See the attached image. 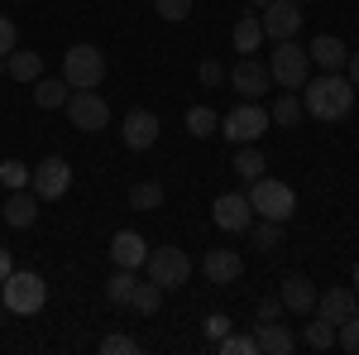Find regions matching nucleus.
<instances>
[{
    "label": "nucleus",
    "mask_w": 359,
    "mask_h": 355,
    "mask_svg": "<svg viewBox=\"0 0 359 355\" xmlns=\"http://www.w3.org/2000/svg\"><path fill=\"white\" fill-rule=\"evenodd\" d=\"M306 96H302V110L311 120H345L355 110V86L345 72H321V77H306Z\"/></svg>",
    "instance_id": "obj_1"
},
{
    "label": "nucleus",
    "mask_w": 359,
    "mask_h": 355,
    "mask_svg": "<svg viewBox=\"0 0 359 355\" xmlns=\"http://www.w3.org/2000/svg\"><path fill=\"white\" fill-rule=\"evenodd\" d=\"M235 173H240V178H245V183H254V178H264V168H269V159H264V154H259V149H254V144H240V154H235Z\"/></svg>",
    "instance_id": "obj_25"
},
{
    "label": "nucleus",
    "mask_w": 359,
    "mask_h": 355,
    "mask_svg": "<svg viewBox=\"0 0 359 355\" xmlns=\"http://www.w3.org/2000/svg\"><path fill=\"white\" fill-rule=\"evenodd\" d=\"M0 183H5L10 192H15V188H29V168L20 164V159H5V164H0Z\"/></svg>",
    "instance_id": "obj_36"
},
{
    "label": "nucleus",
    "mask_w": 359,
    "mask_h": 355,
    "mask_svg": "<svg viewBox=\"0 0 359 355\" xmlns=\"http://www.w3.org/2000/svg\"><path fill=\"white\" fill-rule=\"evenodd\" d=\"M130 307L135 312H144V317H154L158 307H163V288L149 278V283H135V298H130Z\"/></svg>",
    "instance_id": "obj_30"
},
{
    "label": "nucleus",
    "mask_w": 359,
    "mask_h": 355,
    "mask_svg": "<svg viewBox=\"0 0 359 355\" xmlns=\"http://www.w3.org/2000/svg\"><path fill=\"white\" fill-rule=\"evenodd\" d=\"M154 15L168 20V25H182L192 15V0H154Z\"/></svg>",
    "instance_id": "obj_33"
},
{
    "label": "nucleus",
    "mask_w": 359,
    "mask_h": 355,
    "mask_svg": "<svg viewBox=\"0 0 359 355\" xmlns=\"http://www.w3.org/2000/svg\"><path fill=\"white\" fill-rule=\"evenodd\" d=\"M230 44H235V53H259V44H264V25H259V15H240L235 29H230Z\"/></svg>",
    "instance_id": "obj_21"
},
{
    "label": "nucleus",
    "mask_w": 359,
    "mask_h": 355,
    "mask_svg": "<svg viewBox=\"0 0 359 355\" xmlns=\"http://www.w3.org/2000/svg\"><path fill=\"white\" fill-rule=\"evenodd\" d=\"M158 115L154 110H144V106H135L125 120H120V139H125V149H154V139H158Z\"/></svg>",
    "instance_id": "obj_14"
},
{
    "label": "nucleus",
    "mask_w": 359,
    "mask_h": 355,
    "mask_svg": "<svg viewBox=\"0 0 359 355\" xmlns=\"http://www.w3.org/2000/svg\"><path fill=\"white\" fill-rule=\"evenodd\" d=\"M306 67H311V58H306L302 44H292V39H278V49L269 53V77H273L278 86H287V91H302Z\"/></svg>",
    "instance_id": "obj_6"
},
{
    "label": "nucleus",
    "mask_w": 359,
    "mask_h": 355,
    "mask_svg": "<svg viewBox=\"0 0 359 355\" xmlns=\"http://www.w3.org/2000/svg\"><path fill=\"white\" fill-rule=\"evenodd\" d=\"M29 188L39 192V202H57V197H67V188H72V164H67L62 154L39 159V168H29Z\"/></svg>",
    "instance_id": "obj_8"
},
{
    "label": "nucleus",
    "mask_w": 359,
    "mask_h": 355,
    "mask_svg": "<svg viewBox=\"0 0 359 355\" xmlns=\"http://www.w3.org/2000/svg\"><path fill=\"white\" fill-rule=\"evenodd\" d=\"M287 307H283V298H259V307H254V322H278Z\"/></svg>",
    "instance_id": "obj_37"
},
{
    "label": "nucleus",
    "mask_w": 359,
    "mask_h": 355,
    "mask_svg": "<svg viewBox=\"0 0 359 355\" xmlns=\"http://www.w3.org/2000/svg\"><path fill=\"white\" fill-rule=\"evenodd\" d=\"M62 82L72 86V91H96V86L106 82V58L96 44H72L67 53H62Z\"/></svg>",
    "instance_id": "obj_3"
},
{
    "label": "nucleus",
    "mask_w": 359,
    "mask_h": 355,
    "mask_svg": "<svg viewBox=\"0 0 359 355\" xmlns=\"http://www.w3.org/2000/svg\"><path fill=\"white\" fill-rule=\"evenodd\" d=\"M5 72H10L15 82H39V77H43V53L15 49V53H5Z\"/></svg>",
    "instance_id": "obj_22"
},
{
    "label": "nucleus",
    "mask_w": 359,
    "mask_h": 355,
    "mask_svg": "<svg viewBox=\"0 0 359 355\" xmlns=\"http://www.w3.org/2000/svg\"><path fill=\"white\" fill-rule=\"evenodd\" d=\"M221 135L230 144H254V139L269 135V110L259 106V101H240V106L221 115Z\"/></svg>",
    "instance_id": "obj_7"
},
{
    "label": "nucleus",
    "mask_w": 359,
    "mask_h": 355,
    "mask_svg": "<svg viewBox=\"0 0 359 355\" xmlns=\"http://www.w3.org/2000/svg\"><path fill=\"white\" fill-rule=\"evenodd\" d=\"M249 5H259V10H264V5H269V0H249Z\"/></svg>",
    "instance_id": "obj_44"
},
{
    "label": "nucleus",
    "mask_w": 359,
    "mask_h": 355,
    "mask_svg": "<svg viewBox=\"0 0 359 355\" xmlns=\"http://www.w3.org/2000/svg\"><path fill=\"white\" fill-rule=\"evenodd\" d=\"M302 346H306V351H331V346H335V322H326V317L306 322V331H302Z\"/></svg>",
    "instance_id": "obj_28"
},
{
    "label": "nucleus",
    "mask_w": 359,
    "mask_h": 355,
    "mask_svg": "<svg viewBox=\"0 0 359 355\" xmlns=\"http://www.w3.org/2000/svg\"><path fill=\"white\" fill-rule=\"evenodd\" d=\"M269 120H273V125H297V120H302V96L283 91L273 101V110H269Z\"/></svg>",
    "instance_id": "obj_31"
},
{
    "label": "nucleus",
    "mask_w": 359,
    "mask_h": 355,
    "mask_svg": "<svg viewBox=\"0 0 359 355\" xmlns=\"http://www.w3.org/2000/svg\"><path fill=\"white\" fill-rule=\"evenodd\" d=\"M216 351L221 355H259V341H254V331H225L221 341H216Z\"/></svg>",
    "instance_id": "obj_32"
},
{
    "label": "nucleus",
    "mask_w": 359,
    "mask_h": 355,
    "mask_svg": "<svg viewBox=\"0 0 359 355\" xmlns=\"http://www.w3.org/2000/svg\"><path fill=\"white\" fill-rule=\"evenodd\" d=\"M335 346H340L345 355H359V317H350V322L335 327Z\"/></svg>",
    "instance_id": "obj_35"
},
{
    "label": "nucleus",
    "mask_w": 359,
    "mask_h": 355,
    "mask_svg": "<svg viewBox=\"0 0 359 355\" xmlns=\"http://www.w3.org/2000/svg\"><path fill=\"white\" fill-rule=\"evenodd\" d=\"M5 221H10L15 231L34 226V221H39V192L34 188H15L10 197H5Z\"/></svg>",
    "instance_id": "obj_20"
},
{
    "label": "nucleus",
    "mask_w": 359,
    "mask_h": 355,
    "mask_svg": "<svg viewBox=\"0 0 359 355\" xmlns=\"http://www.w3.org/2000/svg\"><path fill=\"white\" fill-rule=\"evenodd\" d=\"M130 207L135 212H154V207H163V183H154V178H144L130 188Z\"/></svg>",
    "instance_id": "obj_26"
},
{
    "label": "nucleus",
    "mask_w": 359,
    "mask_h": 355,
    "mask_svg": "<svg viewBox=\"0 0 359 355\" xmlns=\"http://www.w3.org/2000/svg\"><path fill=\"white\" fill-rule=\"evenodd\" d=\"M306 58H311L321 72H345V58L350 53H345V44H340L335 34H316V39L306 44Z\"/></svg>",
    "instance_id": "obj_18"
},
{
    "label": "nucleus",
    "mask_w": 359,
    "mask_h": 355,
    "mask_svg": "<svg viewBox=\"0 0 359 355\" xmlns=\"http://www.w3.org/2000/svg\"><path fill=\"white\" fill-rule=\"evenodd\" d=\"M15 49H20V29H15V20L0 15V53H15Z\"/></svg>",
    "instance_id": "obj_39"
},
{
    "label": "nucleus",
    "mask_w": 359,
    "mask_h": 355,
    "mask_svg": "<svg viewBox=\"0 0 359 355\" xmlns=\"http://www.w3.org/2000/svg\"><path fill=\"white\" fill-rule=\"evenodd\" d=\"M278 298H283V307H287V312H297V317H311V312H316V283H311L306 273H287Z\"/></svg>",
    "instance_id": "obj_16"
},
{
    "label": "nucleus",
    "mask_w": 359,
    "mask_h": 355,
    "mask_svg": "<svg viewBox=\"0 0 359 355\" xmlns=\"http://www.w3.org/2000/svg\"><path fill=\"white\" fill-rule=\"evenodd\" d=\"M139 341L135 336H125V331H111V336H101V355H135Z\"/></svg>",
    "instance_id": "obj_34"
},
{
    "label": "nucleus",
    "mask_w": 359,
    "mask_h": 355,
    "mask_svg": "<svg viewBox=\"0 0 359 355\" xmlns=\"http://www.w3.org/2000/svg\"><path fill=\"white\" fill-rule=\"evenodd\" d=\"M211 221H216L221 231H230V235H240V231L254 226V207H249L245 192H221V197L211 202Z\"/></svg>",
    "instance_id": "obj_11"
},
{
    "label": "nucleus",
    "mask_w": 359,
    "mask_h": 355,
    "mask_svg": "<svg viewBox=\"0 0 359 355\" xmlns=\"http://www.w3.org/2000/svg\"><path fill=\"white\" fill-rule=\"evenodd\" d=\"M245 197L254 207V217L264 221H292V212H297V192L287 183H278V178H254Z\"/></svg>",
    "instance_id": "obj_4"
},
{
    "label": "nucleus",
    "mask_w": 359,
    "mask_h": 355,
    "mask_svg": "<svg viewBox=\"0 0 359 355\" xmlns=\"http://www.w3.org/2000/svg\"><path fill=\"white\" fill-rule=\"evenodd\" d=\"M10 273H15V259H10V250L0 245V283H5V278H10Z\"/></svg>",
    "instance_id": "obj_42"
},
{
    "label": "nucleus",
    "mask_w": 359,
    "mask_h": 355,
    "mask_svg": "<svg viewBox=\"0 0 359 355\" xmlns=\"http://www.w3.org/2000/svg\"><path fill=\"white\" fill-rule=\"evenodd\" d=\"M269 82H273V77H269V67H264L254 53H245L235 67H230V86H235L245 101H259V96L269 91Z\"/></svg>",
    "instance_id": "obj_12"
},
{
    "label": "nucleus",
    "mask_w": 359,
    "mask_h": 355,
    "mask_svg": "<svg viewBox=\"0 0 359 355\" xmlns=\"http://www.w3.org/2000/svg\"><path fill=\"white\" fill-rule=\"evenodd\" d=\"M350 283H355V293H359V264H355V273H350Z\"/></svg>",
    "instance_id": "obj_43"
},
{
    "label": "nucleus",
    "mask_w": 359,
    "mask_h": 355,
    "mask_svg": "<svg viewBox=\"0 0 359 355\" xmlns=\"http://www.w3.org/2000/svg\"><path fill=\"white\" fill-rule=\"evenodd\" d=\"M254 341H259V355H292L297 351V336L283 322H254Z\"/></svg>",
    "instance_id": "obj_19"
},
{
    "label": "nucleus",
    "mask_w": 359,
    "mask_h": 355,
    "mask_svg": "<svg viewBox=\"0 0 359 355\" xmlns=\"http://www.w3.org/2000/svg\"><path fill=\"white\" fill-rule=\"evenodd\" d=\"M297 5H306V0H297Z\"/></svg>",
    "instance_id": "obj_46"
},
{
    "label": "nucleus",
    "mask_w": 359,
    "mask_h": 355,
    "mask_svg": "<svg viewBox=\"0 0 359 355\" xmlns=\"http://www.w3.org/2000/svg\"><path fill=\"white\" fill-rule=\"evenodd\" d=\"M201 273H206V278H211V283H235V278H240V273H245V259H240V254H235V250L230 245H216V250H206V259H201Z\"/></svg>",
    "instance_id": "obj_15"
},
{
    "label": "nucleus",
    "mask_w": 359,
    "mask_h": 355,
    "mask_svg": "<svg viewBox=\"0 0 359 355\" xmlns=\"http://www.w3.org/2000/svg\"><path fill=\"white\" fill-rule=\"evenodd\" d=\"M0 302H5V312H15V317H34V312L48 302V283L34 269H15L0 283Z\"/></svg>",
    "instance_id": "obj_2"
},
{
    "label": "nucleus",
    "mask_w": 359,
    "mask_h": 355,
    "mask_svg": "<svg viewBox=\"0 0 359 355\" xmlns=\"http://www.w3.org/2000/svg\"><path fill=\"white\" fill-rule=\"evenodd\" d=\"M111 259H115V269H144V259H149V240H144L139 231H115Z\"/></svg>",
    "instance_id": "obj_17"
},
{
    "label": "nucleus",
    "mask_w": 359,
    "mask_h": 355,
    "mask_svg": "<svg viewBox=\"0 0 359 355\" xmlns=\"http://www.w3.org/2000/svg\"><path fill=\"white\" fill-rule=\"evenodd\" d=\"M259 25H264V39H297V29H302V5L297 0H269L264 5V15H259Z\"/></svg>",
    "instance_id": "obj_10"
},
{
    "label": "nucleus",
    "mask_w": 359,
    "mask_h": 355,
    "mask_svg": "<svg viewBox=\"0 0 359 355\" xmlns=\"http://www.w3.org/2000/svg\"><path fill=\"white\" fill-rule=\"evenodd\" d=\"M249 231H254V250L259 254H278V245H283V221L259 217V226H249Z\"/></svg>",
    "instance_id": "obj_27"
},
{
    "label": "nucleus",
    "mask_w": 359,
    "mask_h": 355,
    "mask_svg": "<svg viewBox=\"0 0 359 355\" xmlns=\"http://www.w3.org/2000/svg\"><path fill=\"white\" fill-rule=\"evenodd\" d=\"M149 278L163 288V293H172V288H182L187 278H192V254L182 245H158V250H149Z\"/></svg>",
    "instance_id": "obj_5"
},
{
    "label": "nucleus",
    "mask_w": 359,
    "mask_h": 355,
    "mask_svg": "<svg viewBox=\"0 0 359 355\" xmlns=\"http://www.w3.org/2000/svg\"><path fill=\"white\" fill-rule=\"evenodd\" d=\"M196 77H201V86H221L225 82V67L216 63V58H206V63L196 67Z\"/></svg>",
    "instance_id": "obj_38"
},
{
    "label": "nucleus",
    "mask_w": 359,
    "mask_h": 355,
    "mask_svg": "<svg viewBox=\"0 0 359 355\" xmlns=\"http://www.w3.org/2000/svg\"><path fill=\"white\" fill-rule=\"evenodd\" d=\"M187 130H192V139L221 135V115H216L211 106H192V110H187Z\"/></svg>",
    "instance_id": "obj_24"
},
{
    "label": "nucleus",
    "mask_w": 359,
    "mask_h": 355,
    "mask_svg": "<svg viewBox=\"0 0 359 355\" xmlns=\"http://www.w3.org/2000/svg\"><path fill=\"white\" fill-rule=\"evenodd\" d=\"M67 96H72V86L62 82V77H39V86H34L39 110H62V106H67Z\"/></svg>",
    "instance_id": "obj_23"
},
{
    "label": "nucleus",
    "mask_w": 359,
    "mask_h": 355,
    "mask_svg": "<svg viewBox=\"0 0 359 355\" xmlns=\"http://www.w3.org/2000/svg\"><path fill=\"white\" fill-rule=\"evenodd\" d=\"M0 72H5V53H0Z\"/></svg>",
    "instance_id": "obj_45"
},
{
    "label": "nucleus",
    "mask_w": 359,
    "mask_h": 355,
    "mask_svg": "<svg viewBox=\"0 0 359 355\" xmlns=\"http://www.w3.org/2000/svg\"><path fill=\"white\" fill-rule=\"evenodd\" d=\"M225 331H230V317H225V312H211V317H206V336H211V341H221Z\"/></svg>",
    "instance_id": "obj_40"
},
{
    "label": "nucleus",
    "mask_w": 359,
    "mask_h": 355,
    "mask_svg": "<svg viewBox=\"0 0 359 355\" xmlns=\"http://www.w3.org/2000/svg\"><path fill=\"white\" fill-rule=\"evenodd\" d=\"M345 77H350V86H359V53L345 58Z\"/></svg>",
    "instance_id": "obj_41"
},
{
    "label": "nucleus",
    "mask_w": 359,
    "mask_h": 355,
    "mask_svg": "<svg viewBox=\"0 0 359 355\" xmlns=\"http://www.w3.org/2000/svg\"><path fill=\"white\" fill-rule=\"evenodd\" d=\"M316 317H326V322H350V317H359V293L350 288V283H335V288H326V293H316Z\"/></svg>",
    "instance_id": "obj_13"
},
{
    "label": "nucleus",
    "mask_w": 359,
    "mask_h": 355,
    "mask_svg": "<svg viewBox=\"0 0 359 355\" xmlns=\"http://www.w3.org/2000/svg\"><path fill=\"white\" fill-rule=\"evenodd\" d=\"M62 110H67L72 130H82V135H96V130H106V125H111V106H106V96H101V91H72Z\"/></svg>",
    "instance_id": "obj_9"
},
{
    "label": "nucleus",
    "mask_w": 359,
    "mask_h": 355,
    "mask_svg": "<svg viewBox=\"0 0 359 355\" xmlns=\"http://www.w3.org/2000/svg\"><path fill=\"white\" fill-rule=\"evenodd\" d=\"M135 269H115L111 273V283H106V298L115 302V307H130V298H135Z\"/></svg>",
    "instance_id": "obj_29"
}]
</instances>
